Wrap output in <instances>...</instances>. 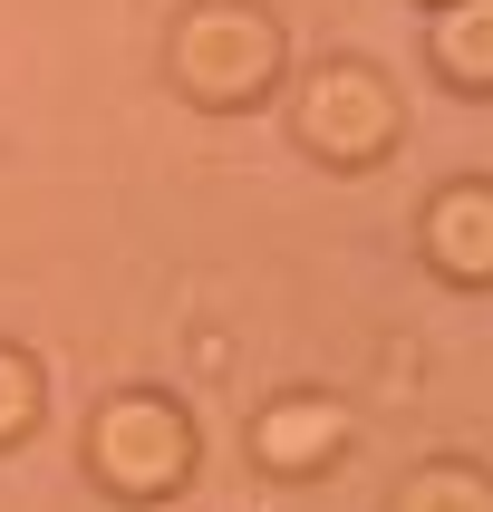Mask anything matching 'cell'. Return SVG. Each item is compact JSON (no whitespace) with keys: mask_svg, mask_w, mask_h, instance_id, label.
<instances>
[{"mask_svg":"<svg viewBox=\"0 0 493 512\" xmlns=\"http://www.w3.org/2000/svg\"><path fill=\"white\" fill-rule=\"evenodd\" d=\"M281 68H290V49H281V29L261 20L252 0H203V10L174 20V87H184L194 107H213V116L261 107V97L281 87Z\"/></svg>","mask_w":493,"mask_h":512,"instance_id":"obj_1","label":"cell"},{"mask_svg":"<svg viewBox=\"0 0 493 512\" xmlns=\"http://www.w3.org/2000/svg\"><path fill=\"white\" fill-rule=\"evenodd\" d=\"M87 474L116 503H174V493L194 484V426H184V406L155 397V387L107 397L87 416Z\"/></svg>","mask_w":493,"mask_h":512,"instance_id":"obj_2","label":"cell"},{"mask_svg":"<svg viewBox=\"0 0 493 512\" xmlns=\"http://www.w3.org/2000/svg\"><path fill=\"white\" fill-rule=\"evenodd\" d=\"M300 145H310L319 165H377L387 145H397V87L339 58V68H319L310 97H300Z\"/></svg>","mask_w":493,"mask_h":512,"instance_id":"obj_3","label":"cell"},{"mask_svg":"<svg viewBox=\"0 0 493 512\" xmlns=\"http://www.w3.org/2000/svg\"><path fill=\"white\" fill-rule=\"evenodd\" d=\"M348 406L339 397H281V406H261L252 416V455L261 474H281V484H310V474H329V464L348 455Z\"/></svg>","mask_w":493,"mask_h":512,"instance_id":"obj_4","label":"cell"},{"mask_svg":"<svg viewBox=\"0 0 493 512\" xmlns=\"http://www.w3.org/2000/svg\"><path fill=\"white\" fill-rule=\"evenodd\" d=\"M426 261L464 290L493 281V184H445L426 203Z\"/></svg>","mask_w":493,"mask_h":512,"instance_id":"obj_5","label":"cell"},{"mask_svg":"<svg viewBox=\"0 0 493 512\" xmlns=\"http://www.w3.org/2000/svg\"><path fill=\"white\" fill-rule=\"evenodd\" d=\"M435 68L464 97H493V0H435Z\"/></svg>","mask_w":493,"mask_h":512,"instance_id":"obj_6","label":"cell"},{"mask_svg":"<svg viewBox=\"0 0 493 512\" xmlns=\"http://www.w3.org/2000/svg\"><path fill=\"white\" fill-rule=\"evenodd\" d=\"M397 512H493V474L484 464H416V474H406L397 484Z\"/></svg>","mask_w":493,"mask_h":512,"instance_id":"obj_7","label":"cell"},{"mask_svg":"<svg viewBox=\"0 0 493 512\" xmlns=\"http://www.w3.org/2000/svg\"><path fill=\"white\" fill-rule=\"evenodd\" d=\"M39 416H49V377H39V358H29V348H0V455L29 445Z\"/></svg>","mask_w":493,"mask_h":512,"instance_id":"obj_8","label":"cell"}]
</instances>
